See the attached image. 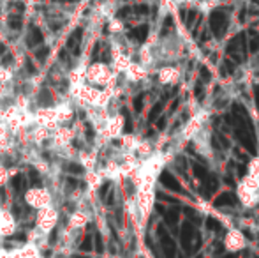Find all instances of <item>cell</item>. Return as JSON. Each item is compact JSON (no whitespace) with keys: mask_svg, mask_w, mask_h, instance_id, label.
I'll list each match as a JSON object with an SVG mask.
<instances>
[{"mask_svg":"<svg viewBox=\"0 0 259 258\" xmlns=\"http://www.w3.org/2000/svg\"><path fill=\"white\" fill-rule=\"evenodd\" d=\"M247 175L254 177V179L259 180V156L252 158L249 161V166H247Z\"/></svg>","mask_w":259,"mask_h":258,"instance_id":"9c48e42d","label":"cell"},{"mask_svg":"<svg viewBox=\"0 0 259 258\" xmlns=\"http://www.w3.org/2000/svg\"><path fill=\"white\" fill-rule=\"evenodd\" d=\"M13 239H16V241H25V234H18V235H13Z\"/></svg>","mask_w":259,"mask_h":258,"instance_id":"cb8c5ba5","label":"cell"},{"mask_svg":"<svg viewBox=\"0 0 259 258\" xmlns=\"http://www.w3.org/2000/svg\"><path fill=\"white\" fill-rule=\"evenodd\" d=\"M48 55H50V48H48V46H41V48L35 52V59H37L39 62H45V60L48 59Z\"/></svg>","mask_w":259,"mask_h":258,"instance_id":"5bb4252c","label":"cell"},{"mask_svg":"<svg viewBox=\"0 0 259 258\" xmlns=\"http://www.w3.org/2000/svg\"><path fill=\"white\" fill-rule=\"evenodd\" d=\"M42 41H45V35H42L41 28L32 27V28H30V32H28V38H27V45H28V48H34V46L41 45Z\"/></svg>","mask_w":259,"mask_h":258,"instance_id":"8992f818","label":"cell"},{"mask_svg":"<svg viewBox=\"0 0 259 258\" xmlns=\"http://www.w3.org/2000/svg\"><path fill=\"white\" fill-rule=\"evenodd\" d=\"M127 13H131V7H123V9H120V11H118V16H120V18H123Z\"/></svg>","mask_w":259,"mask_h":258,"instance_id":"44dd1931","label":"cell"},{"mask_svg":"<svg viewBox=\"0 0 259 258\" xmlns=\"http://www.w3.org/2000/svg\"><path fill=\"white\" fill-rule=\"evenodd\" d=\"M140 200H141V209H145L148 212V210L154 207V202H155V191L154 188H147V190H143L140 193Z\"/></svg>","mask_w":259,"mask_h":258,"instance_id":"5b68a950","label":"cell"},{"mask_svg":"<svg viewBox=\"0 0 259 258\" xmlns=\"http://www.w3.org/2000/svg\"><path fill=\"white\" fill-rule=\"evenodd\" d=\"M11 186L14 188L16 193H25V190H27V186H25V177L23 175H14L13 179H11Z\"/></svg>","mask_w":259,"mask_h":258,"instance_id":"30bf717a","label":"cell"},{"mask_svg":"<svg viewBox=\"0 0 259 258\" xmlns=\"http://www.w3.org/2000/svg\"><path fill=\"white\" fill-rule=\"evenodd\" d=\"M96 249H97V251H103V239H101V235L99 234H97L96 235Z\"/></svg>","mask_w":259,"mask_h":258,"instance_id":"ac0fdd59","label":"cell"},{"mask_svg":"<svg viewBox=\"0 0 259 258\" xmlns=\"http://www.w3.org/2000/svg\"><path fill=\"white\" fill-rule=\"evenodd\" d=\"M4 50H6V48H4V45H0V55L4 53Z\"/></svg>","mask_w":259,"mask_h":258,"instance_id":"484cf974","label":"cell"},{"mask_svg":"<svg viewBox=\"0 0 259 258\" xmlns=\"http://www.w3.org/2000/svg\"><path fill=\"white\" fill-rule=\"evenodd\" d=\"M65 170H67L69 173H72V175H81V173L85 172V168H83L81 165H78V163H67Z\"/></svg>","mask_w":259,"mask_h":258,"instance_id":"4fadbf2b","label":"cell"},{"mask_svg":"<svg viewBox=\"0 0 259 258\" xmlns=\"http://www.w3.org/2000/svg\"><path fill=\"white\" fill-rule=\"evenodd\" d=\"M236 196L242 202V205L245 209H256L259 205V190L256 188H249L247 184H243L242 180L236 186Z\"/></svg>","mask_w":259,"mask_h":258,"instance_id":"3957f363","label":"cell"},{"mask_svg":"<svg viewBox=\"0 0 259 258\" xmlns=\"http://www.w3.org/2000/svg\"><path fill=\"white\" fill-rule=\"evenodd\" d=\"M13 7H14V9H18V11H23V9H25V7H23V4H21V2L13 4Z\"/></svg>","mask_w":259,"mask_h":258,"instance_id":"603a6c76","label":"cell"},{"mask_svg":"<svg viewBox=\"0 0 259 258\" xmlns=\"http://www.w3.org/2000/svg\"><path fill=\"white\" fill-rule=\"evenodd\" d=\"M2 64H4V65H11V64H13V57H11V55H6V57L2 59Z\"/></svg>","mask_w":259,"mask_h":258,"instance_id":"d6986e66","label":"cell"},{"mask_svg":"<svg viewBox=\"0 0 259 258\" xmlns=\"http://www.w3.org/2000/svg\"><path fill=\"white\" fill-rule=\"evenodd\" d=\"M27 71L30 72V75H34V72H35V67H34V64H32L30 60H27Z\"/></svg>","mask_w":259,"mask_h":258,"instance_id":"ffe728a7","label":"cell"},{"mask_svg":"<svg viewBox=\"0 0 259 258\" xmlns=\"http://www.w3.org/2000/svg\"><path fill=\"white\" fill-rule=\"evenodd\" d=\"M147 35H148V27H147V25H140L136 30L131 32V38H136L138 41H141V43L147 39Z\"/></svg>","mask_w":259,"mask_h":258,"instance_id":"8fae6325","label":"cell"},{"mask_svg":"<svg viewBox=\"0 0 259 258\" xmlns=\"http://www.w3.org/2000/svg\"><path fill=\"white\" fill-rule=\"evenodd\" d=\"M28 175H30V182H32V186H35V188L41 186V177H39V173L35 172L34 168L28 170Z\"/></svg>","mask_w":259,"mask_h":258,"instance_id":"9a60e30c","label":"cell"},{"mask_svg":"<svg viewBox=\"0 0 259 258\" xmlns=\"http://www.w3.org/2000/svg\"><path fill=\"white\" fill-rule=\"evenodd\" d=\"M7 23H9V27L13 28V30H20L21 25H23V20H21L20 14H11L9 20H7Z\"/></svg>","mask_w":259,"mask_h":258,"instance_id":"7c38bea8","label":"cell"},{"mask_svg":"<svg viewBox=\"0 0 259 258\" xmlns=\"http://www.w3.org/2000/svg\"><path fill=\"white\" fill-rule=\"evenodd\" d=\"M180 80V71L175 65H166L159 71V82L162 85H175Z\"/></svg>","mask_w":259,"mask_h":258,"instance_id":"277c9868","label":"cell"},{"mask_svg":"<svg viewBox=\"0 0 259 258\" xmlns=\"http://www.w3.org/2000/svg\"><path fill=\"white\" fill-rule=\"evenodd\" d=\"M81 249H83V251H90V249H92V239L87 237L85 241L81 242Z\"/></svg>","mask_w":259,"mask_h":258,"instance_id":"e0dca14e","label":"cell"},{"mask_svg":"<svg viewBox=\"0 0 259 258\" xmlns=\"http://www.w3.org/2000/svg\"><path fill=\"white\" fill-rule=\"evenodd\" d=\"M134 11H136V14H147L148 13V6H147V4H138V6L134 7Z\"/></svg>","mask_w":259,"mask_h":258,"instance_id":"2e32d148","label":"cell"},{"mask_svg":"<svg viewBox=\"0 0 259 258\" xmlns=\"http://www.w3.org/2000/svg\"><path fill=\"white\" fill-rule=\"evenodd\" d=\"M222 244H224L226 251L240 253V251H243V249L247 248V239H245V235L238 230V228H231V230L226 232Z\"/></svg>","mask_w":259,"mask_h":258,"instance_id":"7a4b0ae2","label":"cell"},{"mask_svg":"<svg viewBox=\"0 0 259 258\" xmlns=\"http://www.w3.org/2000/svg\"><path fill=\"white\" fill-rule=\"evenodd\" d=\"M37 101H39V104H41V106H52V104H53V94L50 92L48 89H42L41 92H39Z\"/></svg>","mask_w":259,"mask_h":258,"instance_id":"ba28073f","label":"cell"},{"mask_svg":"<svg viewBox=\"0 0 259 258\" xmlns=\"http://www.w3.org/2000/svg\"><path fill=\"white\" fill-rule=\"evenodd\" d=\"M55 239H57V232H53V234H52V237H50V241L55 242Z\"/></svg>","mask_w":259,"mask_h":258,"instance_id":"d4e9b609","label":"cell"},{"mask_svg":"<svg viewBox=\"0 0 259 258\" xmlns=\"http://www.w3.org/2000/svg\"><path fill=\"white\" fill-rule=\"evenodd\" d=\"M74 258H81V256H74Z\"/></svg>","mask_w":259,"mask_h":258,"instance_id":"4316f807","label":"cell"},{"mask_svg":"<svg viewBox=\"0 0 259 258\" xmlns=\"http://www.w3.org/2000/svg\"><path fill=\"white\" fill-rule=\"evenodd\" d=\"M208 117H210V114H208L206 110H201V112H198V114L192 115V117L185 122L184 129H182V138H184L185 141H191L196 134L201 133V131L205 129Z\"/></svg>","mask_w":259,"mask_h":258,"instance_id":"6da1fadb","label":"cell"},{"mask_svg":"<svg viewBox=\"0 0 259 258\" xmlns=\"http://www.w3.org/2000/svg\"><path fill=\"white\" fill-rule=\"evenodd\" d=\"M81 35H83L81 28H76V30L71 34V38H69V41H67V48L74 50V55H78V53H79V43H81Z\"/></svg>","mask_w":259,"mask_h":258,"instance_id":"52a82bcc","label":"cell"},{"mask_svg":"<svg viewBox=\"0 0 259 258\" xmlns=\"http://www.w3.org/2000/svg\"><path fill=\"white\" fill-rule=\"evenodd\" d=\"M67 186H69V188H76V186H78V182H76V179L69 177V179H67Z\"/></svg>","mask_w":259,"mask_h":258,"instance_id":"7402d4cb","label":"cell"}]
</instances>
